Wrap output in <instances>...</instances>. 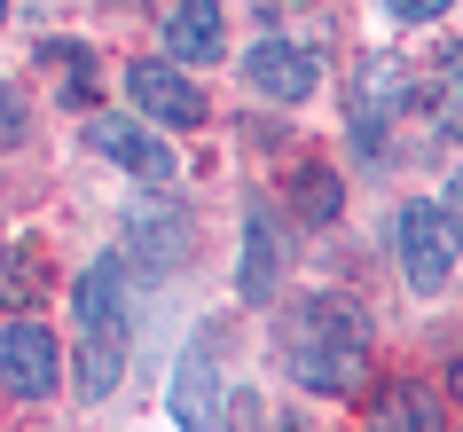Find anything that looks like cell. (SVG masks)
<instances>
[{"label":"cell","instance_id":"7402d4cb","mask_svg":"<svg viewBox=\"0 0 463 432\" xmlns=\"http://www.w3.org/2000/svg\"><path fill=\"white\" fill-rule=\"evenodd\" d=\"M448 79H456V95H463V48H456V63H448Z\"/></svg>","mask_w":463,"mask_h":432},{"label":"cell","instance_id":"7c38bea8","mask_svg":"<svg viewBox=\"0 0 463 432\" xmlns=\"http://www.w3.org/2000/svg\"><path fill=\"white\" fill-rule=\"evenodd\" d=\"M165 55H173V63H213V55H220V0H173Z\"/></svg>","mask_w":463,"mask_h":432},{"label":"cell","instance_id":"ac0fdd59","mask_svg":"<svg viewBox=\"0 0 463 432\" xmlns=\"http://www.w3.org/2000/svg\"><path fill=\"white\" fill-rule=\"evenodd\" d=\"M32 134V119H24V95L16 87H0V149H16Z\"/></svg>","mask_w":463,"mask_h":432},{"label":"cell","instance_id":"4fadbf2b","mask_svg":"<svg viewBox=\"0 0 463 432\" xmlns=\"http://www.w3.org/2000/svg\"><path fill=\"white\" fill-rule=\"evenodd\" d=\"M126 378V322H110V331H87V346H79V393L87 401H110Z\"/></svg>","mask_w":463,"mask_h":432},{"label":"cell","instance_id":"52a82bcc","mask_svg":"<svg viewBox=\"0 0 463 432\" xmlns=\"http://www.w3.org/2000/svg\"><path fill=\"white\" fill-rule=\"evenodd\" d=\"M126 252L165 275V267H181L196 252V228H189V213H181L173 197H134V205H126Z\"/></svg>","mask_w":463,"mask_h":432},{"label":"cell","instance_id":"ba28073f","mask_svg":"<svg viewBox=\"0 0 463 432\" xmlns=\"http://www.w3.org/2000/svg\"><path fill=\"white\" fill-rule=\"evenodd\" d=\"M87 142L110 158V166H126L134 181H173V149L149 134V126L118 119V110H102V119H87Z\"/></svg>","mask_w":463,"mask_h":432},{"label":"cell","instance_id":"6da1fadb","mask_svg":"<svg viewBox=\"0 0 463 432\" xmlns=\"http://www.w3.org/2000/svg\"><path fill=\"white\" fill-rule=\"evenodd\" d=\"M283 370H291L307 393H330V401H362L369 385V322L354 299L322 291L283 322Z\"/></svg>","mask_w":463,"mask_h":432},{"label":"cell","instance_id":"5b68a950","mask_svg":"<svg viewBox=\"0 0 463 432\" xmlns=\"http://www.w3.org/2000/svg\"><path fill=\"white\" fill-rule=\"evenodd\" d=\"M55 378H63V354H55L48 322H32V314H16L8 331H0V385L16 393V401H48Z\"/></svg>","mask_w":463,"mask_h":432},{"label":"cell","instance_id":"2e32d148","mask_svg":"<svg viewBox=\"0 0 463 432\" xmlns=\"http://www.w3.org/2000/svg\"><path fill=\"white\" fill-rule=\"evenodd\" d=\"M40 291H48V252H32V244L0 252V307H16V314H24Z\"/></svg>","mask_w":463,"mask_h":432},{"label":"cell","instance_id":"8992f818","mask_svg":"<svg viewBox=\"0 0 463 432\" xmlns=\"http://www.w3.org/2000/svg\"><path fill=\"white\" fill-rule=\"evenodd\" d=\"M165 408L181 432H220V354H213V331H196V346L173 361V385H165Z\"/></svg>","mask_w":463,"mask_h":432},{"label":"cell","instance_id":"9a60e30c","mask_svg":"<svg viewBox=\"0 0 463 432\" xmlns=\"http://www.w3.org/2000/svg\"><path fill=\"white\" fill-rule=\"evenodd\" d=\"M283 197H291V213L307 220V228H330V220L345 213V181H338L330 166H315V158H307V166L283 181Z\"/></svg>","mask_w":463,"mask_h":432},{"label":"cell","instance_id":"277c9868","mask_svg":"<svg viewBox=\"0 0 463 432\" xmlns=\"http://www.w3.org/2000/svg\"><path fill=\"white\" fill-rule=\"evenodd\" d=\"M126 95H134V110H142V119L181 126V134H189V126H204V110H213V102H204V87H196L173 55H142V63L126 72Z\"/></svg>","mask_w":463,"mask_h":432},{"label":"cell","instance_id":"44dd1931","mask_svg":"<svg viewBox=\"0 0 463 432\" xmlns=\"http://www.w3.org/2000/svg\"><path fill=\"white\" fill-rule=\"evenodd\" d=\"M448 401L463 408V354H456V370H448Z\"/></svg>","mask_w":463,"mask_h":432},{"label":"cell","instance_id":"603a6c76","mask_svg":"<svg viewBox=\"0 0 463 432\" xmlns=\"http://www.w3.org/2000/svg\"><path fill=\"white\" fill-rule=\"evenodd\" d=\"M0 24H8V0H0Z\"/></svg>","mask_w":463,"mask_h":432},{"label":"cell","instance_id":"3957f363","mask_svg":"<svg viewBox=\"0 0 463 432\" xmlns=\"http://www.w3.org/2000/svg\"><path fill=\"white\" fill-rule=\"evenodd\" d=\"M392 244H401V275H409V291H448L463 236H456V220L439 213V205H409L401 228H392Z\"/></svg>","mask_w":463,"mask_h":432},{"label":"cell","instance_id":"30bf717a","mask_svg":"<svg viewBox=\"0 0 463 432\" xmlns=\"http://www.w3.org/2000/svg\"><path fill=\"white\" fill-rule=\"evenodd\" d=\"M369 432H448V408L424 378H385L369 393Z\"/></svg>","mask_w":463,"mask_h":432},{"label":"cell","instance_id":"e0dca14e","mask_svg":"<svg viewBox=\"0 0 463 432\" xmlns=\"http://www.w3.org/2000/svg\"><path fill=\"white\" fill-rule=\"evenodd\" d=\"M48 63L63 72V102H87V55L79 48H48Z\"/></svg>","mask_w":463,"mask_h":432},{"label":"cell","instance_id":"7a4b0ae2","mask_svg":"<svg viewBox=\"0 0 463 432\" xmlns=\"http://www.w3.org/2000/svg\"><path fill=\"white\" fill-rule=\"evenodd\" d=\"M409 95H416V79L392 55H369L362 72H354V142H362L369 166H385V126L409 110Z\"/></svg>","mask_w":463,"mask_h":432},{"label":"cell","instance_id":"ffe728a7","mask_svg":"<svg viewBox=\"0 0 463 432\" xmlns=\"http://www.w3.org/2000/svg\"><path fill=\"white\" fill-rule=\"evenodd\" d=\"M439 213L456 220V236H463V166H456V181H448V197H439Z\"/></svg>","mask_w":463,"mask_h":432},{"label":"cell","instance_id":"9c48e42d","mask_svg":"<svg viewBox=\"0 0 463 432\" xmlns=\"http://www.w3.org/2000/svg\"><path fill=\"white\" fill-rule=\"evenodd\" d=\"M244 79H251L268 102H307V95L322 87V63L298 48V40H260V48L244 55Z\"/></svg>","mask_w":463,"mask_h":432},{"label":"cell","instance_id":"d6986e66","mask_svg":"<svg viewBox=\"0 0 463 432\" xmlns=\"http://www.w3.org/2000/svg\"><path fill=\"white\" fill-rule=\"evenodd\" d=\"M392 16H401V24H432V16H448V0H385Z\"/></svg>","mask_w":463,"mask_h":432},{"label":"cell","instance_id":"5bb4252c","mask_svg":"<svg viewBox=\"0 0 463 432\" xmlns=\"http://www.w3.org/2000/svg\"><path fill=\"white\" fill-rule=\"evenodd\" d=\"M71 307H79V322H87V331L126 322V267H118V260H95V267L71 283Z\"/></svg>","mask_w":463,"mask_h":432},{"label":"cell","instance_id":"8fae6325","mask_svg":"<svg viewBox=\"0 0 463 432\" xmlns=\"http://www.w3.org/2000/svg\"><path fill=\"white\" fill-rule=\"evenodd\" d=\"M275 275H283V236H275V220L251 205V220H244V275H236L244 307H268V299H275Z\"/></svg>","mask_w":463,"mask_h":432}]
</instances>
